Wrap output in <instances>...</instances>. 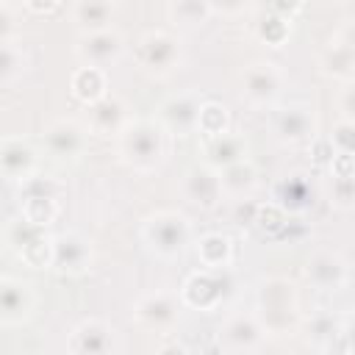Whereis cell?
<instances>
[{
	"label": "cell",
	"mask_w": 355,
	"mask_h": 355,
	"mask_svg": "<svg viewBox=\"0 0 355 355\" xmlns=\"http://www.w3.org/2000/svg\"><path fill=\"white\" fill-rule=\"evenodd\" d=\"M119 136V153L133 169H155L166 153V130L155 119H133L125 122Z\"/></svg>",
	"instance_id": "1"
},
{
	"label": "cell",
	"mask_w": 355,
	"mask_h": 355,
	"mask_svg": "<svg viewBox=\"0 0 355 355\" xmlns=\"http://www.w3.org/2000/svg\"><path fill=\"white\" fill-rule=\"evenodd\" d=\"M297 291L288 280L283 277H272L261 286L258 291V322L263 327V333H275V336H283L294 327L297 322Z\"/></svg>",
	"instance_id": "2"
},
{
	"label": "cell",
	"mask_w": 355,
	"mask_h": 355,
	"mask_svg": "<svg viewBox=\"0 0 355 355\" xmlns=\"http://www.w3.org/2000/svg\"><path fill=\"white\" fill-rule=\"evenodd\" d=\"M141 236L150 244V250L161 258H175L186 250L191 241V225L178 211H155L144 219Z\"/></svg>",
	"instance_id": "3"
},
{
	"label": "cell",
	"mask_w": 355,
	"mask_h": 355,
	"mask_svg": "<svg viewBox=\"0 0 355 355\" xmlns=\"http://www.w3.org/2000/svg\"><path fill=\"white\" fill-rule=\"evenodd\" d=\"M8 244L14 252L33 269H47L53 258V239L47 236V227L33 225L28 219H17L8 225Z\"/></svg>",
	"instance_id": "4"
},
{
	"label": "cell",
	"mask_w": 355,
	"mask_h": 355,
	"mask_svg": "<svg viewBox=\"0 0 355 355\" xmlns=\"http://www.w3.org/2000/svg\"><path fill=\"white\" fill-rule=\"evenodd\" d=\"M230 288V277L227 269H202L186 277L183 288H180V302L197 311H214Z\"/></svg>",
	"instance_id": "5"
},
{
	"label": "cell",
	"mask_w": 355,
	"mask_h": 355,
	"mask_svg": "<svg viewBox=\"0 0 355 355\" xmlns=\"http://www.w3.org/2000/svg\"><path fill=\"white\" fill-rule=\"evenodd\" d=\"M136 61L153 75H166L180 64V42L166 31H150L136 44Z\"/></svg>",
	"instance_id": "6"
},
{
	"label": "cell",
	"mask_w": 355,
	"mask_h": 355,
	"mask_svg": "<svg viewBox=\"0 0 355 355\" xmlns=\"http://www.w3.org/2000/svg\"><path fill=\"white\" fill-rule=\"evenodd\" d=\"M283 89V72L277 64L252 61L241 72V97L252 105H272Z\"/></svg>",
	"instance_id": "7"
},
{
	"label": "cell",
	"mask_w": 355,
	"mask_h": 355,
	"mask_svg": "<svg viewBox=\"0 0 355 355\" xmlns=\"http://www.w3.org/2000/svg\"><path fill=\"white\" fill-rule=\"evenodd\" d=\"M200 105H202V97L197 92H183L178 97H169L158 105L155 111V122L169 130V133H178V136H186V133H194L197 130V116H200Z\"/></svg>",
	"instance_id": "8"
},
{
	"label": "cell",
	"mask_w": 355,
	"mask_h": 355,
	"mask_svg": "<svg viewBox=\"0 0 355 355\" xmlns=\"http://www.w3.org/2000/svg\"><path fill=\"white\" fill-rule=\"evenodd\" d=\"M305 277H308L311 286H316L322 291H338L349 280V266H347V261H344L341 252H336V250H319V252H313L308 258Z\"/></svg>",
	"instance_id": "9"
},
{
	"label": "cell",
	"mask_w": 355,
	"mask_h": 355,
	"mask_svg": "<svg viewBox=\"0 0 355 355\" xmlns=\"http://www.w3.org/2000/svg\"><path fill=\"white\" fill-rule=\"evenodd\" d=\"M263 347V327L255 313H236L219 330V349L225 352H255Z\"/></svg>",
	"instance_id": "10"
},
{
	"label": "cell",
	"mask_w": 355,
	"mask_h": 355,
	"mask_svg": "<svg viewBox=\"0 0 355 355\" xmlns=\"http://www.w3.org/2000/svg\"><path fill=\"white\" fill-rule=\"evenodd\" d=\"M67 349L75 355H105L119 349L116 344V330L111 324H105L103 319H83L67 341Z\"/></svg>",
	"instance_id": "11"
},
{
	"label": "cell",
	"mask_w": 355,
	"mask_h": 355,
	"mask_svg": "<svg viewBox=\"0 0 355 355\" xmlns=\"http://www.w3.org/2000/svg\"><path fill=\"white\" fill-rule=\"evenodd\" d=\"M125 42L116 31L103 28V31H92V33H80L78 44H75V55L83 64H94V67H108L116 64L122 58Z\"/></svg>",
	"instance_id": "12"
},
{
	"label": "cell",
	"mask_w": 355,
	"mask_h": 355,
	"mask_svg": "<svg viewBox=\"0 0 355 355\" xmlns=\"http://www.w3.org/2000/svg\"><path fill=\"white\" fill-rule=\"evenodd\" d=\"M183 197L202 208V211H211L222 202L225 191H222V180H219V169L208 166V164H200V166H191L186 175H183Z\"/></svg>",
	"instance_id": "13"
},
{
	"label": "cell",
	"mask_w": 355,
	"mask_h": 355,
	"mask_svg": "<svg viewBox=\"0 0 355 355\" xmlns=\"http://www.w3.org/2000/svg\"><path fill=\"white\" fill-rule=\"evenodd\" d=\"M89 263H92V244L80 233L53 236L50 269H58L61 275H83Z\"/></svg>",
	"instance_id": "14"
},
{
	"label": "cell",
	"mask_w": 355,
	"mask_h": 355,
	"mask_svg": "<svg viewBox=\"0 0 355 355\" xmlns=\"http://www.w3.org/2000/svg\"><path fill=\"white\" fill-rule=\"evenodd\" d=\"M133 316L150 330H166L180 316V300L172 291H153L133 305Z\"/></svg>",
	"instance_id": "15"
},
{
	"label": "cell",
	"mask_w": 355,
	"mask_h": 355,
	"mask_svg": "<svg viewBox=\"0 0 355 355\" xmlns=\"http://www.w3.org/2000/svg\"><path fill=\"white\" fill-rule=\"evenodd\" d=\"M275 133L283 144H305L313 139L316 133V116L311 105L294 103L283 111H277L275 116Z\"/></svg>",
	"instance_id": "16"
},
{
	"label": "cell",
	"mask_w": 355,
	"mask_h": 355,
	"mask_svg": "<svg viewBox=\"0 0 355 355\" xmlns=\"http://www.w3.org/2000/svg\"><path fill=\"white\" fill-rule=\"evenodd\" d=\"M86 136L89 130L78 119H55L44 130V147L55 158H75L86 150Z\"/></svg>",
	"instance_id": "17"
},
{
	"label": "cell",
	"mask_w": 355,
	"mask_h": 355,
	"mask_svg": "<svg viewBox=\"0 0 355 355\" xmlns=\"http://www.w3.org/2000/svg\"><path fill=\"white\" fill-rule=\"evenodd\" d=\"M319 67L327 78H336V80H352L355 75V47H352V36L349 31L336 36L324 50H322V58H319Z\"/></svg>",
	"instance_id": "18"
},
{
	"label": "cell",
	"mask_w": 355,
	"mask_h": 355,
	"mask_svg": "<svg viewBox=\"0 0 355 355\" xmlns=\"http://www.w3.org/2000/svg\"><path fill=\"white\" fill-rule=\"evenodd\" d=\"M36 169V150L25 139H0V175L22 180Z\"/></svg>",
	"instance_id": "19"
},
{
	"label": "cell",
	"mask_w": 355,
	"mask_h": 355,
	"mask_svg": "<svg viewBox=\"0 0 355 355\" xmlns=\"http://www.w3.org/2000/svg\"><path fill=\"white\" fill-rule=\"evenodd\" d=\"M33 308L31 286L17 277H0V322L17 324Z\"/></svg>",
	"instance_id": "20"
},
{
	"label": "cell",
	"mask_w": 355,
	"mask_h": 355,
	"mask_svg": "<svg viewBox=\"0 0 355 355\" xmlns=\"http://www.w3.org/2000/svg\"><path fill=\"white\" fill-rule=\"evenodd\" d=\"M86 111H89V130L103 133V136L119 133L125 128V122H128V108L114 94H103L100 100L89 103Z\"/></svg>",
	"instance_id": "21"
},
{
	"label": "cell",
	"mask_w": 355,
	"mask_h": 355,
	"mask_svg": "<svg viewBox=\"0 0 355 355\" xmlns=\"http://www.w3.org/2000/svg\"><path fill=\"white\" fill-rule=\"evenodd\" d=\"M305 338L316 347V349H336L338 338H347L349 341V324L341 322L336 313H327V311H319L313 313L305 327H302Z\"/></svg>",
	"instance_id": "22"
},
{
	"label": "cell",
	"mask_w": 355,
	"mask_h": 355,
	"mask_svg": "<svg viewBox=\"0 0 355 355\" xmlns=\"http://www.w3.org/2000/svg\"><path fill=\"white\" fill-rule=\"evenodd\" d=\"M244 153H247L244 136L230 133V130H225L219 136H205V141H202V158L214 169H222V166L244 158Z\"/></svg>",
	"instance_id": "23"
},
{
	"label": "cell",
	"mask_w": 355,
	"mask_h": 355,
	"mask_svg": "<svg viewBox=\"0 0 355 355\" xmlns=\"http://www.w3.org/2000/svg\"><path fill=\"white\" fill-rule=\"evenodd\" d=\"M114 14H116V0H75L72 6V22L80 33L111 28Z\"/></svg>",
	"instance_id": "24"
},
{
	"label": "cell",
	"mask_w": 355,
	"mask_h": 355,
	"mask_svg": "<svg viewBox=\"0 0 355 355\" xmlns=\"http://www.w3.org/2000/svg\"><path fill=\"white\" fill-rule=\"evenodd\" d=\"M219 180H222V191L227 197H239L241 200V197H250L252 189L258 186V169H255L252 161L239 158V161H233V164L219 169Z\"/></svg>",
	"instance_id": "25"
},
{
	"label": "cell",
	"mask_w": 355,
	"mask_h": 355,
	"mask_svg": "<svg viewBox=\"0 0 355 355\" xmlns=\"http://www.w3.org/2000/svg\"><path fill=\"white\" fill-rule=\"evenodd\" d=\"M275 200L286 214H302L313 205V186L305 175H291L275 189Z\"/></svg>",
	"instance_id": "26"
},
{
	"label": "cell",
	"mask_w": 355,
	"mask_h": 355,
	"mask_svg": "<svg viewBox=\"0 0 355 355\" xmlns=\"http://www.w3.org/2000/svg\"><path fill=\"white\" fill-rule=\"evenodd\" d=\"M69 89H72V94L80 100V103H94V100H100L103 94H108L105 89H108V80H105V69L103 67H94V64H83V67H78L75 72H72V78H69Z\"/></svg>",
	"instance_id": "27"
},
{
	"label": "cell",
	"mask_w": 355,
	"mask_h": 355,
	"mask_svg": "<svg viewBox=\"0 0 355 355\" xmlns=\"http://www.w3.org/2000/svg\"><path fill=\"white\" fill-rule=\"evenodd\" d=\"M197 258L205 269H227L233 261V244L225 233H205L197 241Z\"/></svg>",
	"instance_id": "28"
},
{
	"label": "cell",
	"mask_w": 355,
	"mask_h": 355,
	"mask_svg": "<svg viewBox=\"0 0 355 355\" xmlns=\"http://www.w3.org/2000/svg\"><path fill=\"white\" fill-rule=\"evenodd\" d=\"M211 14L214 11H211L208 0H172V6H169V17L180 28H200L208 22Z\"/></svg>",
	"instance_id": "29"
},
{
	"label": "cell",
	"mask_w": 355,
	"mask_h": 355,
	"mask_svg": "<svg viewBox=\"0 0 355 355\" xmlns=\"http://www.w3.org/2000/svg\"><path fill=\"white\" fill-rule=\"evenodd\" d=\"M197 130L205 136H219L225 130H230V114L222 103H214V100H202L200 105V116H197Z\"/></svg>",
	"instance_id": "30"
},
{
	"label": "cell",
	"mask_w": 355,
	"mask_h": 355,
	"mask_svg": "<svg viewBox=\"0 0 355 355\" xmlns=\"http://www.w3.org/2000/svg\"><path fill=\"white\" fill-rule=\"evenodd\" d=\"M19 205H22V219L42 227H50L53 219L58 216V200L53 197H22Z\"/></svg>",
	"instance_id": "31"
},
{
	"label": "cell",
	"mask_w": 355,
	"mask_h": 355,
	"mask_svg": "<svg viewBox=\"0 0 355 355\" xmlns=\"http://www.w3.org/2000/svg\"><path fill=\"white\" fill-rule=\"evenodd\" d=\"M288 31H291V19H286V17H277V14H263L261 19H258V28H255V33H258V39L263 42V44H272V47H280L286 39H288Z\"/></svg>",
	"instance_id": "32"
},
{
	"label": "cell",
	"mask_w": 355,
	"mask_h": 355,
	"mask_svg": "<svg viewBox=\"0 0 355 355\" xmlns=\"http://www.w3.org/2000/svg\"><path fill=\"white\" fill-rule=\"evenodd\" d=\"M25 64H28V58H25L22 47H17L14 42H0V83L19 78Z\"/></svg>",
	"instance_id": "33"
},
{
	"label": "cell",
	"mask_w": 355,
	"mask_h": 355,
	"mask_svg": "<svg viewBox=\"0 0 355 355\" xmlns=\"http://www.w3.org/2000/svg\"><path fill=\"white\" fill-rule=\"evenodd\" d=\"M61 183L55 180V178H47V175H28V178H22L19 180V200L22 197H53V200H58L61 197Z\"/></svg>",
	"instance_id": "34"
},
{
	"label": "cell",
	"mask_w": 355,
	"mask_h": 355,
	"mask_svg": "<svg viewBox=\"0 0 355 355\" xmlns=\"http://www.w3.org/2000/svg\"><path fill=\"white\" fill-rule=\"evenodd\" d=\"M286 222H288V216H286V211L280 205H258V214H255V222L252 225H258L269 236H280V230L286 227Z\"/></svg>",
	"instance_id": "35"
},
{
	"label": "cell",
	"mask_w": 355,
	"mask_h": 355,
	"mask_svg": "<svg viewBox=\"0 0 355 355\" xmlns=\"http://www.w3.org/2000/svg\"><path fill=\"white\" fill-rule=\"evenodd\" d=\"M330 205H333L336 211H352V208H355V180H352V178H336V175H333Z\"/></svg>",
	"instance_id": "36"
},
{
	"label": "cell",
	"mask_w": 355,
	"mask_h": 355,
	"mask_svg": "<svg viewBox=\"0 0 355 355\" xmlns=\"http://www.w3.org/2000/svg\"><path fill=\"white\" fill-rule=\"evenodd\" d=\"M330 147L333 153H352L355 150V122L352 119H338L333 125V136H330Z\"/></svg>",
	"instance_id": "37"
},
{
	"label": "cell",
	"mask_w": 355,
	"mask_h": 355,
	"mask_svg": "<svg viewBox=\"0 0 355 355\" xmlns=\"http://www.w3.org/2000/svg\"><path fill=\"white\" fill-rule=\"evenodd\" d=\"M330 172L336 178H352V153H336V155H330Z\"/></svg>",
	"instance_id": "38"
},
{
	"label": "cell",
	"mask_w": 355,
	"mask_h": 355,
	"mask_svg": "<svg viewBox=\"0 0 355 355\" xmlns=\"http://www.w3.org/2000/svg\"><path fill=\"white\" fill-rule=\"evenodd\" d=\"M300 8H302V0H269V11L286 19H294Z\"/></svg>",
	"instance_id": "39"
},
{
	"label": "cell",
	"mask_w": 355,
	"mask_h": 355,
	"mask_svg": "<svg viewBox=\"0 0 355 355\" xmlns=\"http://www.w3.org/2000/svg\"><path fill=\"white\" fill-rule=\"evenodd\" d=\"M214 14H239L250 6V0H208Z\"/></svg>",
	"instance_id": "40"
},
{
	"label": "cell",
	"mask_w": 355,
	"mask_h": 355,
	"mask_svg": "<svg viewBox=\"0 0 355 355\" xmlns=\"http://www.w3.org/2000/svg\"><path fill=\"white\" fill-rule=\"evenodd\" d=\"M255 214H258V202L239 200V205H236V222L239 225H252L255 222Z\"/></svg>",
	"instance_id": "41"
},
{
	"label": "cell",
	"mask_w": 355,
	"mask_h": 355,
	"mask_svg": "<svg viewBox=\"0 0 355 355\" xmlns=\"http://www.w3.org/2000/svg\"><path fill=\"white\" fill-rule=\"evenodd\" d=\"M14 33V14L0 3V42H8Z\"/></svg>",
	"instance_id": "42"
},
{
	"label": "cell",
	"mask_w": 355,
	"mask_h": 355,
	"mask_svg": "<svg viewBox=\"0 0 355 355\" xmlns=\"http://www.w3.org/2000/svg\"><path fill=\"white\" fill-rule=\"evenodd\" d=\"M355 114V105H352V80H344V89H341V116L344 119H352Z\"/></svg>",
	"instance_id": "43"
},
{
	"label": "cell",
	"mask_w": 355,
	"mask_h": 355,
	"mask_svg": "<svg viewBox=\"0 0 355 355\" xmlns=\"http://www.w3.org/2000/svg\"><path fill=\"white\" fill-rule=\"evenodd\" d=\"M25 6H28L33 14H53V11L61 6V0H25Z\"/></svg>",
	"instance_id": "44"
},
{
	"label": "cell",
	"mask_w": 355,
	"mask_h": 355,
	"mask_svg": "<svg viewBox=\"0 0 355 355\" xmlns=\"http://www.w3.org/2000/svg\"><path fill=\"white\" fill-rule=\"evenodd\" d=\"M338 3H347V0H338Z\"/></svg>",
	"instance_id": "45"
},
{
	"label": "cell",
	"mask_w": 355,
	"mask_h": 355,
	"mask_svg": "<svg viewBox=\"0 0 355 355\" xmlns=\"http://www.w3.org/2000/svg\"><path fill=\"white\" fill-rule=\"evenodd\" d=\"M6 3H11V0H6Z\"/></svg>",
	"instance_id": "46"
}]
</instances>
